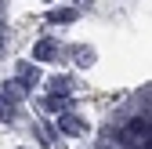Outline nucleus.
Wrapping results in <instances>:
<instances>
[{"mask_svg": "<svg viewBox=\"0 0 152 149\" xmlns=\"http://www.w3.org/2000/svg\"><path fill=\"white\" fill-rule=\"evenodd\" d=\"M141 138H148V113L145 117H134L123 131H120V145H127V149H134Z\"/></svg>", "mask_w": 152, "mask_h": 149, "instance_id": "nucleus-1", "label": "nucleus"}, {"mask_svg": "<svg viewBox=\"0 0 152 149\" xmlns=\"http://www.w3.org/2000/svg\"><path fill=\"white\" fill-rule=\"evenodd\" d=\"M58 127H62L65 135H87V120H80L76 113H69V109L58 113Z\"/></svg>", "mask_w": 152, "mask_h": 149, "instance_id": "nucleus-2", "label": "nucleus"}, {"mask_svg": "<svg viewBox=\"0 0 152 149\" xmlns=\"http://www.w3.org/2000/svg\"><path fill=\"white\" fill-rule=\"evenodd\" d=\"M36 80H40V69H36L33 62H22V66H18V84H22L26 91H29Z\"/></svg>", "mask_w": 152, "mask_h": 149, "instance_id": "nucleus-4", "label": "nucleus"}, {"mask_svg": "<svg viewBox=\"0 0 152 149\" xmlns=\"http://www.w3.org/2000/svg\"><path fill=\"white\" fill-rule=\"evenodd\" d=\"M51 91L54 95H69V77H51Z\"/></svg>", "mask_w": 152, "mask_h": 149, "instance_id": "nucleus-7", "label": "nucleus"}, {"mask_svg": "<svg viewBox=\"0 0 152 149\" xmlns=\"http://www.w3.org/2000/svg\"><path fill=\"white\" fill-rule=\"evenodd\" d=\"M47 4H51V0H47Z\"/></svg>", "mask_w": 152, "mask_h": 149, "instance_id": "nucleus-11", "label": "nucleus"}, {"mask_svg": "<svg viewBox=\"0 0 152 149\" xmlns=\"http://www.w3.org/2000/svg\"><path fill=\"white\" fill-rule=\"evenodd\" d=\"M44 109H51V113H65V109H69V95H54V91H51V98L44 102Z\"/></svg>", "mask_w": 152, "mask_h": 149, "instance_id": "nucleus-5", "label": "nucleus"}, {"mask_svg": "<svg viewBox=\"0 0 152 149\" xmlns=\"http://www.w3.org/2000/svg\"><path fill=\"white\" fill-rule=\"evenodd\" d=\"M0 120H15V105H11V98H4V95H0Z\"/></svg>", "mask_w": 152, "mask_h": 149, "instance_id": "nucleus-8", "label": "nucleus"}, {"mask_svg": "<svg viewBox=\"0 0 152 149\" xmlns=\"http://www.w3.org/2000/svg\"><path fill=\"white\" fill-rule=\"evenodd\" d=\"M22 95V84H4V98H18Z\"/></svg>", "mask_w": 152, "mask_h": 149, "instance_id": "nucleus-10", "label": "nucleus"}, {"mask_svg": "<svg viewBox=\"0 0 152 149\" xmlns=\"http://www.w3.org/2000/svg\"><path fill=\"white\" fill-rule=\"evenodd\" d=\"M72 18H76V11H72V7H62V11H51V18H47V22L65 26V22H72Z\"/></svg>", "mask_w": 152, "mask_h": 149, "instance_id": "nucleus-6", "label": "nucleus"}, {"mask_svg": "<svg viewBox=\"0 0 152 149\" xmlns=\"http://www.w3.org/2000/svg\"><path fill=\"white\" fill-rule=\"evenodd\" d=\"M94 62V51L91 47H76V66H91Z\"/></svg>", "mask_w": 152, "mask_h": 149, "instance_id": "nucleus-9", "label": "nucleus"}, {"mask_svg": "<svg viewBox=\"0 0 152 149\" xmlns=\"http://www.w3.org/2000/svg\"><path fill=\"white\" fill-rule=\"evenodd\" d=\"M54 55H58V44H54V40H47V36L36 40V47H33V58H36V62H51Z\"/></svg>", "mask_w": 152, "mask_h": 149, "instance_id": "nucleus-3", "label": "nucleus"}]
</instances>
